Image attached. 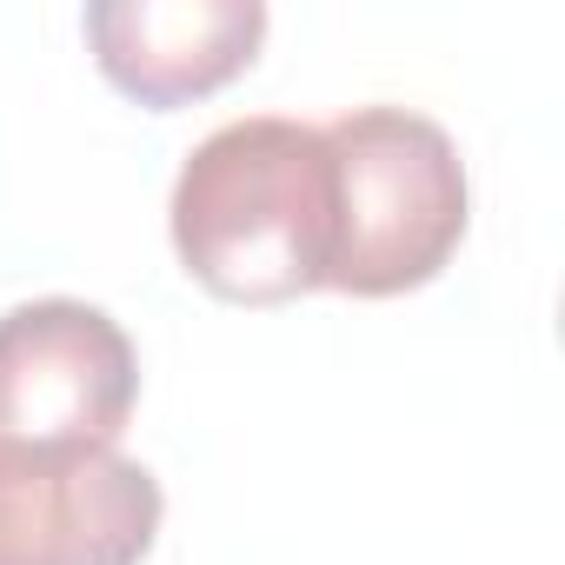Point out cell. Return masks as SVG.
Wrapping results in <instances>:
<instances>
[{
  "mask_svg": "<svg viewBox=\"0 0 565 565\" xmlns=\"http://www.w3.org/2000/svg\"><path fill=\"white\" fill-rule=\"evenodd\" d=\"M259 41V0H94L87 8V47L100 74L153 114L239 81Z\"/></svg>",
  "mask_w": 565,
  "mask_h": 565,
  "instance_id": "5",
  "label": "cell"
},
{
  "mask_svg": "<svg viewBox=\"0 0 565 565\" xmlns=\"http://www.w3.org/2000/svg\"><path fill=\"white\" fill-rule=\"evenodd\" d=\"M333 147V273L353 300H393L446 273L466 239V160L452 134L413 107H353L320 127Z\"/></svg>",
  "mask_w": 565,
  "mask_h": 565,
  "instance_id": "2",
  "label": "cell"
},
{
  "mask_svg": "<svg viewBox=\"0 0 565 565\" xmlns=\"http://www.w3.org/2000/svg\"><path fill=\"white\" fill-rule=\"evenodd\" d=\"M140 399L127 327L87 300H28L0 313V446L94 452L120 446Z\"/></svg>",
  "mask_w": 565,
  "mask_h": 565,
  "instance_id": "3",
  "label": "cell"
},
{
  "mask_svg": "<svg viewBox=\"0 0 565 565\" xmlns=\"http://www.w3.org/2000/svg\"><path fill=\"white\" fill-rule=\"evenodd\" d=\"M160 479L120 446H0V565H140L160 539Z\"/></svg>",
  "mask_w": 565,
  "mask_h": 565,
  "instance_id": "4",
  "label": "cell"
},
{
  "mask_svg": "<svg viewBox=\"0 0 565 565\" xmlns=\"http://www.w3.org/2000/svg\"><path fill=\"white\" fill-rule=\"evenodd\" d=\"M173 253L213 300L287 307L333 273V147L287 114L213 127L173 180Z\"/></svg>",
  "mask_w": 565,
  "mask_h": 565,
  "instance_id": "1",
  "label": "cell"
}]
</instances>
